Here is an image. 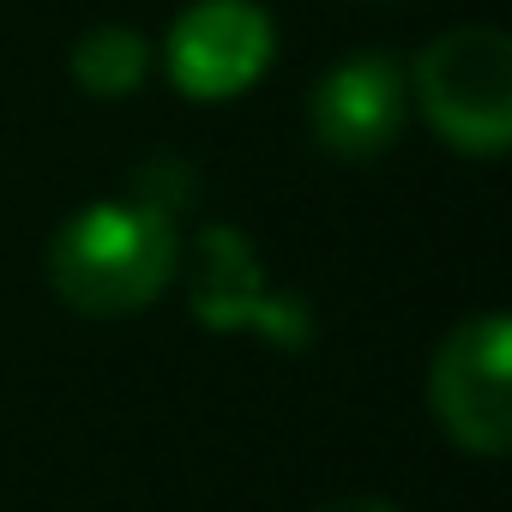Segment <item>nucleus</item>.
Instances as JSON below:
<instances>
[{"label": "nucleus", "mask_w": 512, "mask_h": 512, "mask_svg": "<svg viewBox=\"0 0 512 512\" xmlns=\"http://www.w3.org/2000/svg\"><path fill=\"white\" fill-rule=\"evenodd\" d=\"M181 266L175 211L157 199H97L73 211L49 241V284L67 308L91 320H121L151 308Z\"/></svg>", "instance_id": "1"}, {"label": "nucleus", "mask_w": 512, "mask_h": 512, "mask_svg": "<svg viewBox=\"0 0 512 512\" xmlns=\"http://www.w3.org/2000/svg\"><path fill=\"white\" fill-rule=\"evenodd\" d=\"M416 109L464 157H500L512 139V43L494 25H464L416 55Z\"/></svg>", "instance_id": "2"}, {"label": "nucleus", "mask_w": 512, "mask_h": 512, "mask_svg": "<svg viewBox=\"0 0 512 512\" xmlns=\"http://www.w3.org/2000/svg\"><path fill=\"white\" fill-rule=\"evenodd\" d=\"M187 308L205 332H260L278 350H302L314 338V308L266 278L260 253H253V241L235 223L199 229L193 272H187Z\"/></svg>", "instance_id": "3"}, {"label": "nucleus", "mask_w": 512, "mask_h": 512, "mask_svg": "<svg viewBox=\"0 0 512 512\" xmlns=\"http://www.w3.org/2000/svg\"><path fill=\"white\" fill-rule=\"evenodd\" d=\"M506 356H512V326L506 314H476L446 332L428 368V404L434 422L458 452L500 458L512 446V392H506Z\"/></svg>", "instance_id": "4"}, {"label": "nucleus", "mask_w": 512, "mask_h": 512, "mask_svg": "<svg viewBox=\"0 0 512 512\" xmlns=\"http://www.w3.org/2000/svg\"><path fill=\"white\" fill-rule=\"evenodd\" d=\"M278 55V25L260 0H193L169 25L163 61L181 97L229 103L260 79Z\"/></svg>", "instance_id": "5"}, {"label": "nucleus", "mask_w": 512, "mask_h": 512, "mask_svg": "<svg viewBox=\"0 0 512 512\" xmlns=\"http://www.w3.org/2000/svg\"><path fill=\"white\" fill-rule=\"evenodd\" d=\"M404 109H410V73L386 49H356L314 85L308 121L320 151H332L338 163H368L404 133Z\"/></svg>", "instance_id": "6"}, {"label": "nucleus", "mask_w": 512, "mask_h": 512, "mask_svg": "<svg viewBox=\"0 0 512 512\" xmlns=\"http://www.w3.org/2000/svg\"><path fill=\"white\" fill-rule=\"evenodd\" d=\"M145 73H151V49L127 25H97L73 43V79L91 97H127L145 85Z\"/></svg>", "instance_id": "7"}, {"label": "nucleus", "mask_w": 512, "mask_h": 512, "mask_svg": "<svg viewBox=\"0 0 512 512\" xmlns=\"http://www.w3.org/2000/svg\"><path fill=\"white\" fill-rule=\"evenodd\" d=\"M320 512H398V506L380 500V494H338V500H326Z\"/></svg>", "instance_id": "8"}]
</instances>
